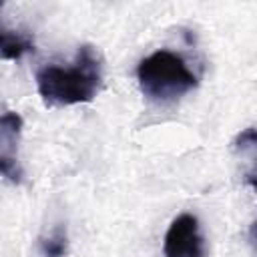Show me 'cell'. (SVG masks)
Segmentation results:
<instances>
[{"mask_svg": "<svg viewBox=\"0 0 257 257\" xmlns=\"http://www.w3.org/2000/svg\"><path fill=\"white\" fill-rule=\"evenodd\" d=\"M102 86V58L90 44L78 48L68 66L46 64L36 72V90L46 106L90 102Z\"/></svg>", "mask_w": 257, "mask_h": 257, "instance_id": "cell-1", "label": "cell"}, {"mask_svg": "<svg viewBox=\"0 0 257 257\" xmlns=\"http://www.w3.org/2000/svg\"><path fill=\"white\" fill-rule=\"evenodd\" d=\"M137 80L143 96L159 104L179 100L199 84L189 62L179 52L167 48L155 50L139 62Z\"/></svg>", "mask_w": 257, "mask_h": 257, "instance_id": "cell-2", "label": "cell"}, {"mask_svg": "<svg viewBox=\"0 0 257 257\" xmlns=\"http://www.w3.org/2000/svg\"><path fill=\"white\" fill-rule=\"evenodd\" d=\"M165 257H205V239L201 235L199 219L191 213L177 215L163 241Z\"/></svg>", "mask_w": 257, "mask_h": 257, "instance_id": "cell-3", "label": "cell"}, {"mask_svg": "<svg viewBox=\"0 0 257 257\" xmlns=\"http://www.w3.org/2000/svg\"><path fill=\"white\" fill-rule=\"evenodd\" d=\"M24 120L18 112L6 110L0 114V177L10 183H20L24 173L18 163V143Z\"/></svg>", "mask_w": 257, "mask_h": 257, "instance_id": "cell-4", "label": "cell"}, {"mask_svg": "<svg viewBox=\"0 0 257 257\" xmlns=\"http://www.w3.org/2000/svg\"><path fill=\"white\" fill-rule=\"evenodd\" d=\"M34 52V40L30 34L20 30H0V58L2 60H18L24 54Z\"/></svg>", "mask_w": 257, "mask_h": 257, "instance_id": "cell-5", "label": "cell"}, {"mask_svg": "<svg viewBox=\"0 0 257 257\" xmlns=\"http://www.w3.org/2000/svg\"><path fill=\"white\" fill-rule=\"evenodd\" d=\"M40 251H42L44 257H64L66 255V233H64V229H56L48 237L40 239Z\"/></svg>", "mask_w": 257, "mask_h": 257, "instance_id": "cell-6", "label": "cell"}, {"mask_svg": "<svg viewBox=\"0 0 257 257\" xmlns=\"http://www.w3.org/2000/svg\"><path fill=\"white\" fill-rule=\"evenodd\" d=\"M0 6H2V4H0Z\"/></svg>", "mask_w": 257, "mask_h": 257, "instance_id": "cell-7", "label": "cell"}]
</instances>
